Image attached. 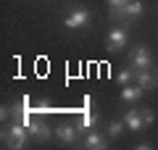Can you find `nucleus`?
I'll return each mask as SVG.
<instances>
[{"instance_id":"nucleus-1","label":"nucleus","mask_w":158,"mask_h":150,"mask_svg":"<svg viewBox=\"0 0 158 150\" xmlns=\"http://www.w3.org/2000/svg\"><path fill=\"white\" fill-rule=\"evenodd\" d=\"M127 40H129V21L116 24V27L108 32L106 45H108V50H111V53H116V50H124V48H127Z\"/></svg>"},{"instance_id":"nucleus-2","label":"nucleus","mask_w":158,"mask_h":150,"mask_svg":"<svg viewBox=\"0 0 158 150\" xmlns=\"http://www.w3.org/2000/svg\"><path fill=\"white\" fill-rule=\"evenodd\" d=\"M6 142H8V148H13V150H21L24 145H27V137H32L29 134V129L24 127V124H19V121H13L11 127H6Z\"/></svg>"},{"instance_id":"nucleus-3","label":"nucleus","mask_w":158,"mask_h":150,"mask_svg":"<svg viewBox=\"0 0 158 150\" xmlns=\"http://www.w3.org/2000/svg\"><path fill=\"white\" fill-rule=\"evenodd\" d=\"M90 21H92V13L87 11V8H82V6H74L71 11L63 16L66 29H85V27H90Z\"/></svg>"},{"instance_id":"nucleus-4","label":"nucleus","mask_w":158,"mask_h":150,"mask_svg":"<svg viewBox=\"0 0 158 150\" xmlns=\"http://www.w3.org/2000/svg\"><path fill=\"white\" fill-rule=\"evenodd\" d=\"M132 69H135V71L153 69V56H150V50H148L145 45H135V50H132Z\"/></svg>"},{"instance_id":"nucleus-5","label":"nucleus","mask_w":158,"mask_h":150,"mask_svg":"<svg viewBox=\"0 0 158 150\" xmlns=\"http://www.w3.org/2000/svg\"><path fill=\"white\" fill-rule=\"evenodd\" d=\"M142 13H145V3H142V0H129L127 8L121 11V24L124 21H135V19H140Z\"/></svg>"},{"instance_id":"nucleus-6","label":"nucleus","mask_w":158,"mask_h":150,"mask_svg":"<svg viewBox=\"0 0 158 150\" xmlns=\"http://www.w3.org/2000/svg\"><path fill=\"white\" fill-rule=\"evenodd\" d=\"M135 82L148 92V90L158 87V74H156V71H150V69H145V71H135Z\"/></svg>"},{"instance_id":"nucleus-7","label":"nucleus","mask_w":158,"mask_h":150,"mask_svg":"<svg viewBox=\"0 0 158 150\" xmlns=\"http://www.w3.org/2000/svg\"><path fill=\"white\" fill-rule=\"evenodd\" d=\"M56 137L61 140V142H66V145L77 142V127H74V124H58L56 127Z\"/></svg>"},{"instance_id":"nucleus-8","label":"nucleus","mask_w":158,"mask_h":150,"mask_svg":"<svg viewBox=\"0 0 158 150\" xmlns=\"http://www.w3.org/2000/svg\"><path fill=\"white\" fill-rule=\"evenodd\" d=\"M121 119H124L127 129H132V132H140V129H145V121H142V113H140V111H135V108H132V111H127Z\"/></svg>"},{"instance_id":"nucleus-9","label":"nucleus","mask_w":158,"mask_h":150,"mask_svg":"<svg viewBox=\"0 0 158 150\" xmlns=\"http://www.w3.org/2000/svg\"><path fill=\"white\" fill-rule=\"evenodd\" d=\"M29 134H32L37 142H42V140H48L53 132H50V127H48L42 119H37V121H32V127H29Z\"/></svg>"},{"instance_id":"nucleus-10","label":"nucleus","mask_w":158,"mask_h":150,"mask_svg":"<svg viewBox=\"0 0 158 150\" xmlns=\"http://www.w3.org/2000/svg\"><path fill=\"white\" fill-rule=\"evenodd\" d=\"M82 145H85L87 150H103L106 148V137H103L100 132H95V129H90V134L82 140Z\"/></svg>"},{"instance_id":"nucleus-11","label":"nucleus","mask_w":158,"mask_h":150,"mask_svg":"<svg viewBox=\"0 0 158 150\" xmlns=\"http://www.w3.org/2000/svg\"><path fill=\"white\" fill-rule=\"evenodd\" d=\"M142 95H145V90L140 84H124V90H121V100L124 103H137Z\"/></svg>"},{"instance_id":"nucleus-12","label":"nucleus","mask_w":158,"mask_h":150,"mask_svg":"<svg viewBox=\"0 0 158 150\" xmlns=\"http://www.w3.org/2000/svg\"><path fill=\"white\" fill-rule=\"evenodd\" d=\"M106 3H108V13H111V19L121 24V11L127 8V3H129V0H106Z\"/></svg>"},{"instance_id":"nucleus-13","label":"nucleus","mask_w":158,"mask_h":150,"mask_svg":"<svg viewBox=\"0 0 158 150\" xmlns=\"http://www.w3.org/2000/svg\"><path fill=\"white\" fill-rule=\"evenodd\" d=\"M95 124H98V113L92 108H87L82 113V119H79V129H95Z\"/></svg>"},{"instance_id":"nucleus-14","label":"nucleus","mask_w":158,"mask_h":150,"mask_svg":"<svg viewBox=\"0 0 158 150\" xmlns=\"http://www.w3.org/2000/svg\"><path fill=\"white\" fill-rule=\"evenodd\" d=\"M127 129V124H124V119H113L111 124H108V129H106V134H111V137H121V132Z\"/></svg>"},{"instance_id":"nucleus-15","label":"nucleus","mask_w":158,"mask_h":150,"mask_svg":"<svg viewBox=\"0 0 158 150\" xmlns=\"http://www.w3.org/2000/svg\"><path fill=\"white\" fill-rule=\"evenodd\" d=\"M132 79H135V69H121V71L116 74V82L124 87V84H129Z\"/></svg>"},{"instance_id":"nucleus-16","label":"nucleus","mask_w":158,"mask_h":150,"mask_svg":"<svg viewBox=\"0 0 158 150\" xmlns=\"http://www.w3.org/2000/svg\"><path fill=\"white\" fill-rule=\"evenodd\" d=\"M142 113V121H145V127H150L153 121H156V113L150 111V108H145V111H140Z\"/></svg>"}]
</instances>
